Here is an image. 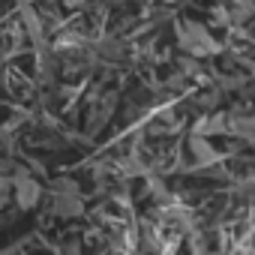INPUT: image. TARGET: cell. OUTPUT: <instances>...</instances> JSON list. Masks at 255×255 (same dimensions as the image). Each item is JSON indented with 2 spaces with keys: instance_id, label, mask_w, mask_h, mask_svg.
I'll return each instance as SVG.
<instances>
[]
</instances>
